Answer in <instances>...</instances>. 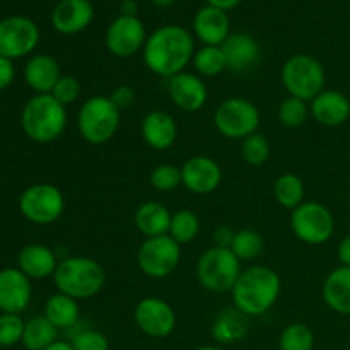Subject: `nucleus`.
Wrapping results in <instances>:
<instances>
[{
    "label": "nucleus",
    "mask_w": 350,
    "mask_h": 350,
    "mask_svg": "<svg viewBox=\"0 0 350 350\" xmlns=\"http://www.w3.org/2000/svg\"><path fill=\"white\" fill-rule=\"evenodd\" d=\"M195 70L200 77H217L222 72L228 70V62L221 46H202L193 55Z\"/></svg>",
    "instance_id": "32"
},
{
    "label": "nucleus",
    "mask_w": 350,
    "mask_h": 350,
    "mask_svg": "<svg viewBox=\"0 0 350 350\" xmlns=\"http://www.w3.org/2000/svg\"><path fill=\"white\" fill-rule=\"evenodd\" d=\"M106 48L118 58H130L140 50L147 41L146 27L137 16H118L106 31Z\"/></svg>",
    "instance_id": "14"
},
{
    "label": "nucleus",
    "mask_w": 350,
    "mask_h": 350,
    "mask_svg": "<svg viewBox=\"0 0 350 350\" xmlns=\"http://www.w3.org/2000/svg\"><path fill=\"white\" fill-rule=\"evenodd\" d=\"M62 75L57 58L46 53L33 55L24 65V81L36 94H51Z\"/></svg>",
    "instance_id": "22"
},
{
    "label": "nucleus",
    "mask_w": 350,
    "mask_h": 350,
    "mask_svg": "<svg viewBox=\"0 0 350 350\" xmlns=\"http://www.w3.org/2000/svg\"><path fill=\"white\" fill-rule=\"evenodd\" d=\"M43 314L58 330H67V328H72L79 321L81 308H79L77 299L57 291L44 303Z\"/></svg>",
    "instance_id": "28"
},
{
    "label": "nucleus",
    "mask_w": 350,
    "mask_h": 350,
    "mask_svg": "<svg viewBox=\"0 0 350 350\" xmlns=\"http://www.w3.org/2000/svg\"><path fill=\"white\" fill-rule=\"evenodd\" d=\"M140 135L144 142L154 150H167L178 139L176 120L163 109L149 111L140 123Z\"/></svg>",
    "instance_id": "20"
},
{
    "label": "nucleus",
    "mask_w": 350,
    "mask_h": 350,
    "mask_svg": "<svg viewBox=\"0 0 350 350\" xmlns=\"http://www.w3.org/2000/svg\"><path fill=\"white\" fill-rule=\"evenodd\" d=\"M40 43V27L33 19L10 16L0 21V57L9 60L33 53Z\"/></svg>",
    "instance_id": "12"
},
{
    "label": "nucleus",
    "mask_w": 350,
    "mask_h": 350,
    "mask_svg": "<svg viewBox=\"0 0 350 350\" xmlns=\"http://www.w3.org/2000/svg\"><path fill=\"white\" fill-rule=\"evenodd\" d=\"M200 217L193 211H190V208H181V211L174 212L173 217H171V226L167 234L178 245L183 246L197 239V236L200 234Z\"/></svg>",
    "instance_id": "31"
},
{
    "label": "nucleus",
    "mask_w": 350,
    "mask_h": 350,
    "mask_svg": "<svg viewBox=\"0 0 350 350\" xmlns=\"http://www.w3.org/2000/svg\"><path fill=\"white\" fill-rule=\"evenodd\" d=\"M282 280L267 265H252L245 269L231 291L232 306L245 317H262L279 301Z\"/></svg>",
    "instance_id": "2"
},
{
    "label": "nucleus",
    "mask_w": 350,
    "mask_h": 350,
    "mask_svg": "<svg viewBox=\"0 0 350 350\" xmlns=\"http://www.w3.org/2000/svg\"><path fill=\"white\" fill-rule=\"evenodd\" d=\"M16 79V67L14 60H9L5 57H0V91L9 88Z\"/></svg>",
    "instance_id": "42"
},
{
    "label": "nucleus",
    "mask_w": 350,
    "mask_h": 350,
    "mask_svg": "<svg viewBox=\"0 0 350 350\" xmlns=\"http://www.w3.org/2000/svg\"><path fill=\"white\" fill-rule=\"evenodd\" d=\"M228 68L232 72H245L255 67L260 62V44L253 36L246 33H231L222 43Z\"/></svg>",
    "instance_id": "24"
},
{
    "label": "nucleus",
    "mask_w": 350,
    "mask_h": 350,
    "mask_svg": "<svg viewBox=\"0 0 350 350\" xmlns=\"http://www.w3.org/2000/svg\"><path fill=\"white\" fill-rule=\"evenodd\" d=\"M207 2H208V5L217 7V9L226 10V12H228V10L234 9V7L238 5L241 0H207Z\"/></svg>",
    "instance_id": "45"
},
{
    "label": "nucleus",
    "mask_w": 350,
    "mask_h": 350,
    "mask_svg": "<svg viewBox=\"0 0 350 350\" xmlns=\"http://www.w3.org/2000/svg\"><path fill=\"white\" fill-rule=\"evenodd\" d=\"M243 272V263L231 248L212 246L205 250L195 267L198 284L214 294L231 293Z\"/></svg>",
    "instance_id": "6"
},
{
    "label": "nucleus",
    "mask_w": 350,
    "mask_h": 350,
    "mask_svg": "<svg viewBox=\"0 0 350 350\" xmlns=\"http://www.w3.org/2000/svg\"><path fill=\"white\" fill-rule=\"evenodd\" d=\"M291 231L304 245H325L335 232V217L320 202H303L291 212Z\"/></svg>",
    "instance_id": "9"
},
{
    "label": "nucleus",
    "mask_w": 350,
    "mask_h": 350,
    "mask_svg": "<svg viewBox=\"0 0 350 350\" xmlns=\"http://www.w3.org/2000/svg\"><path fill=\"white\" fill-rule=\"evenodd\" d=\"M122 16H137V3L133 0H123Z\"/></svg>",
    "instance_id": "46"
},
{
    "label": "nucleus",
    "mask_w": 350,
    "mask_h": 350,
    "mask_svg": "<svg viewBox=\"0 0 350 350\" xmlns=\"http://www.w3.org/2000/svg\"><path fill=\"white\" fill-rule=\"evenodd\" d=\"M70 344L74 350H109L108 337L98 330H82Z\"/></svg>",
    "instance_id": "40"
},
{
    "label": "nucleus",
    "mask_w": 350,
    "mask_h": 350,
    "mask_svg": "<svg viewBox=\"0 0 350 350\" xmlns=\"http://www.w3.org/2000/svg\"><path fill=\"white\" fill-rule=\"evenodd\" d=\"M304 181L294 173H284L273 183V197L280 207L293 212L304 202Z\"/></svg>",
    "instance_id": "30"
},
{
    "label": "nucleus",
    "mask_w": 350,
    "mask_h": 350,
    "mask_svg": "<svg viewBox=\"0 0 350 350\" xmlns=\"http://www.w3.org/2000/svg\"><path fill=\"white\" fill-rule=\"evenodd\" d=\"M248 317L241 313L239 310L232 308H226L221 313L215 317L214 323H212V337L217 344L229 345L236 344V342L243 340L248 334Z\"/></svg>",
    "instance_id": "27"
},
{
    "label": "nucleus",
    "mask_w": 350,
    "mask_h": 350,
    "mask_svg": "<svg viewBox=\"0 0 350 350\" xmlns=\"http://www.w3.org/2000/svg\"><path fill=\"white\" fill-rule=\"evenodd\" d=\"M65 211V197L57 185L36 183L23 190L19 212L26 221L38 226L57 222Z\"/></svg>",
    "instance_id": "11"
},
{
    "label": "nucleus",
    "mask_w": 350,
    "mask_h": 350,
    "mask_svg": "<svg viewBox=\"0 0 350 350\" xmlns=\"http://www.w3.org/2000/svg\"><path fill=\"white\" fill-rule=\"evenodd\" d=\"M193 55V36L187 27L176 24L157 27L147 38L142 50L146 67L163 79H171L187 70Z\"/></svg>",
    "instance_id": "1"
},
{
    "label": "nucleus",
    "mask_w": 350,
    "mask_h": 350,
    "mask_svg": "<svg viewBox=\"0 0 350 350\" xmlns=\"http://www.w3.org/2000/svg\"><path fill=\"white\" fill-rule=\"evenodd\" d=\"M260 122L258 106L239 96L224 99L214 111V126L222 137L231 140H245L256 133Z\"/></svg>",
    "instance_id": "8"
},
{
    "label": "nucleus",
    "mask_w": 350,
    "mask_h": 350,
    "mask_svg": "<svg viewBox=\"0 0 350 350\" xmlns=\"http://www.w3.org/2000/svg\"><path fill=\"white\" fill-rule=\"evenodd\" d=\"M33 297L31 279L17 267L0 270V313L21 314Z\"/></svg>",
    "instance_id": "17"
},
{
    "label": "nucleus",
    "mask_w": 350,
    "mask_h": 350,
    "mask_svg": "<svg viewBox=\"0 0 350 350\" xmlns=\"http://www.w3.org/2000/svg\"><path fill=\"white\" fill-rule=\"evenodd\" d=\"M171 214L161 202L149 200L140 204L133 214V224L144 238H156L170 232Z\"/></svg>",
    "instance_id": "26"
},
{
    "label": "nucleus",
    "mask_w": 350,
    "mask_h": 350,
    "mask_svg": "<svg viewBox=\"0 0 350 350\" xmlns=\"http://www.w3.org/2000/svg\"><path fill=\"white\" fill-rule=\"evenodd\" d=\"M181 183L190 193L211 195L221 187L222 167L208 156H193L181 166Z\"/></svg>",
    "instance_id": "16"
},
{
    "label": "nucleus",
    "mask_w": 350,
    "mask_h": 350,
    "mask_svg": "<svg viewBox=\"0 0 350 350\" xmlns=\"http://www.w3.org/2000/svg\"><path fill=\"white\" fill-rule=\"evenodd\" d=\"M241 157L250 166H263L270 157V142L262 133H253L241 140Z\"/></svg>",
    "instance_id": "36"
},
{
    "label": "nucleus",
    "mask_w": 350,
    "mask_h": 350,
    "mask_svg": "<svg viewBox=\"0 0 350 350\" xmlns=\"http://www.w3.org/2000/svg\"><path fill=\"white\" fill-rule=\"evenodd\" d=\"M26 321L21 314L0 313V347H14L23 342Z\"/></svg>",
    "instance_id": "38"
},
{
    "label": "nucleus",
    "mask_w": 350,
    "mask_h": 350,
    "mask_svg": "<svg viewBox=\"0 0 350 350\" xmlns=\"http://www.w3.org/2000/svg\"><path fill=\"white\" fill-rule=\"evenodd\" d=\"M181 263V245L170 234L146 238L137 250V265L146 277L166 279Z\"/></svg>",
    "instance_id": "10"
},
{
    "label": "nucleus",
    "mask_w": 350,
    "mask_h": 350,
    "mask_svg": "<svg viewBox=\"0 0 350 350\" xmlns=\"http://www.w3.org/2000/svg\"><path fill=\"white\" fill-rule=\"evenodd\" d=\"M193 33L205 46H222L231 34V23L226 10L205 5L193 19Z\"/></svg>",
    "instance_id": "21"
},
{
    "label": "nucleus",
    "mask_w": 350,
    "mask_h": 350,
    "mask_svg": "<svg viewBox=\"0 0 350 350\" xmlns=\"http://www.w3.org/2000/svg\"><path fill=\"white\" fill-rule=\"evenodd\" d=\"M122 111L109 96H92L82 103L77 113V129L82 139L92 146H103L116 135Z\"/></svg>",
    "instance_id": "5"
},
{
    "label": "nucleus",
    "mask_w": 350,
    "mask_h": 350,
    "mask_svg": "<svg viewBox=\"0 0 350 350\" xmlns=\"http://www.w3.org/2000/svg\"><path fill=\"white\" fill-rule=\"evenodd\" d=\"M150 187L163 193L174 191L178 187H181V167L174 164H159L150 171Z\"/></svg>",
    "instance_id": "37"
},
{
    "label": "nucleus",
    "mask_w": 350,
    "mask_h": 350,
    "mask_svg": "<svg viewBox=\"0 0 350 350\" xmlns=\"http://www.w3.org/2000/svg\"><path fill=\"white\" fill-rule=\"evenodd\" d=\"M280 81L289 96L311 103L327 84V72L313 55L296 53L286 60L280 70Z\"/></svg>",
    "instance_id": "7"
},
{
    "label": "nucleus",
    "mask_w": 350,
    "mask_h": 350,
    "mask_svg": "<svg viewBox=\"0 0 350 350\" xmlns=\"http://www.w3.org/2000/svg\"><path fill=\"white\" fill-rule=\"evenodd\" d=\"M81 92L82 85L81 82H79V79L75 77V75L64 74L58 79L57 85H55L53 91H51V96L64 106H68L81 98Z\"/></svg>",
    "instance_id": "39"
},
{
    "label": "nucleus",
    "mask_w": 350,
    "mask_h": 350,
    "mask_svg": "<svg viewBox=\"0 0 350 350\" xmlns=\"http://www.w3.org/2000/svg\"><path fill=\"white\" fill-rule=\"evenodd\" d=\"M156 7H171L176 0H150Z\"/></svg>",
    "instance_id": "48"
},
{
    "label": "nucleus",
    "mask_w": 350,
    "mask_h": 350,
    "mask_svg": "<svg viewBox=\"0 0 350 350\" xmlns=\"http://www.w3.org/2000/svg\"><path fill=\"white\" fill-rule=\"evenodd\" d=\"M58 328L44 314L33 317L26 321L23 342L26 350H44L58 340Z\"/></svg>",
    "instance_id": "29"
},
{
    "label": "nucleus",
    "mask_w": 350,
    "mask_h": 350,
    "mask_svg": "<svg viewBox=\"0 0 350 350\" xmlns=\"http://www.w3.org/2000/svg\"><path fill=\"white\" fill-rule=\"evenodd\" d=\"M314 334L308 325L291 323L279 337V350H313Z\"/></svg>",
    "instance_id": "35"
},
{
    "label": "nucleus",
    "mask_w": 350,
    "mask_h": 350,
    "mask_svg": "<svg viewBox=\"0 0 350 350\" xmlns=\"http://www.w3.org/2000/svg\"><path fill=\"white\" fill-rule=\"evenodd\" d=\"M311 116L320 125L335 129L350 118V99L337 89H325L310 103Z\"/></svg>",
    "instance_id": "19"
},
{
    "label": "nucleus",
    "mask_w": 350,
    "mask_h": 350,
    "mask_svg": "<svg viewBox=\"0 0 350 350\" xmlns=\"http://www.w3.org/2000/svg\"><path fill=\"white\" fill-rule=\"evenodd\" d=\"M323 301L334 313L350 317V267H337L325 279L321 287Z\"/></svg>",
    "instance_id": "25"
},
{
    "label": "nucleus",
    "mask_w": 350,
    "mask_h": 350,
    "mask_svg": "<svg viewBox=\"0 0 350 350\" xmlns=\"http://www.w3.org/2000/svg\"><path fill=\"white\" fill-rule=\"evenodd\" d=\"M94 19V7L89 0H60L51 12V26L65 36L88 29Z\"/></svg>",
    "instance_id": "18"
},
{
    "label": "nucleus",
    "mask_w": 350,
    "mask_h": 350,
    "mask_svg": "<svg viewBox=\"0 0 350 350\" xmlns=\"http://www.w3.org/2000/svg\"><path fill=\"white\" fill-rule=\"evenodd\" d=\"M44 350H74L70 342H64V340H57L55 344H51L50 347Z\"/></svg>",
    "instance_id": "47"
},
{
    "label": "nucleus",
    "mask_w": 350,
    "mask_h": 350,
    "mask_svg": "<svg viewBox=\"0 0 350 350\" xmlns=\"http://www.w3.org/2000/svg\"><path fill=\"white\" fill-rule=\"evenodd\" d=\"M193 350H226V349L219 347V345H202V347H197Z\"/></svg>",
    "instance_id": "49"
},
{
    "label": "nucleus",
    "mask_w": 350,
    "mask_h": 350,
    "mask_svg": "<svg viewBox=\"0 0 350 350\" xmlns=\"http://www.w3.org/2000/svg\"><path fill=\"white\" fill-rule=\"evenodd\" d=\"M133 321L150 338H166L176 328V313L163 297L147 296L133 308Z\"/></svg>",
    "instance_id": "13"
},
{
    "label": "nucleus",
    "mask_w": 350,
    "mask_h": 350,
    "mask_svg": "<svg viewBox=\"0 0 350 350\" xmlns=\"http://www.w3.org/2000/svg\"><path fill=\"white\" fill-rule=\"evenodd\" d=\"M109 99L113 101V105L120 109V111H126V109L132 108L137 101V92L132 85L122 84L118 88L113 89V92L109 94Z\"/></svg>",
    "instance_id": "41"
},
{
    "label": "nucleus",
    "mask_w": 350,
    "mask_h": 350,
    "mask_svg": "<svg viewBox=\"0 0 350 350\" xmlns=\"http://www.w3.org/2000/svg\"><path fill=\"white\" fill-rule=\"evenodd\" d=\"M337 256L340 265L350 267V232L340 239L337 246Z\"/></svg>",
    "instance_id": "44"
},
{
    "label": "nucleus",
    "mask_w": 350,
    "mask_h": 350,
    "mask_svg": "<svg viewBox=\"0 0 350 350\" xmlns=\"http://www.w3.org/2000/svg\"><path fill=\"white\" fill-rule=\"evenodd\" d=\"M265 248L262 234L255 229H239L236 231L234 239H232L231 252L239 258V262H253L258 258Z\"/></svg>",
    "instance_id": "33"
},
{
    "label": "nucleus",
    "mask_w": 350,
    "mask_h": 350,
    "mask_svg": "<svg viewBox=\"0 0 350 350\" xmlns=\"http://www.w3.org/2000/svg\"><path fill=\"white\" fill-rule=\"evenodd\" d=\"M310 103L303 101L299 98H294V96H287L282 103L279 105L277 109V116H279V122L282 123L287 129H299L310 118Z\"/></svg>",
    "instance_id": "34"
},
{
    "label": "nucleus",
    "mask_w": 350,
    "mask_h": 350,
    "mask_svg": "<svg viewBox=\"0 0 350 350\" xmlns=\"http://www.w3.org/2000/svg\"><path fill=\"white\" fill-rule=\"evenodd\" d=\"M58 267L57 255L46 245L31 243L17 255V269L26 273L31 280H43L55 275Z\"/></svg>",
    "instance_id": "23"
},
{
    "label": "nucleus",
    "mask_w": 350,
    "mask_h": 350,
    "mask_svg": "<svg viewBox=\"0 0 350 350\" xmlns=\"http://www.w3.org/2000/svg\"><path fill=\"white\" fill-rule=\"evenodd\" d=\"M167 94L178 109L185 113H197L207 105L208 88L204 77L185 70L167 79Z\"/></svg>",
    "instance_id": "15"
},
{
    "label": "nucleus",
    "mask_w": 350,
    "mask_h": 350,
    "mask_svg": "<svg viewBox=\"0 0 350 350\" xmlns=\"http://www.w3.org/2000/svg\"><path fill=\"white\" fill-rule=\"evenodd\" d=\"M67 106L51 94H34L21 111V129L24 135L38 144H51L67 130Z\"/></svg>",
    "instance_id": "3"
},
{
    "label": "nucleus",
    "mask_w": 350,
    "mask_h": 350,
    "mask_svg": "<svg viewBox=\"0 0 350 350\" xmlns=\"http://www.w3.org/2000/svg\"><path fill=\"white\" fill-rule=\"evenodd\" d=\"M236 231H232L229 226H219L212 232V238H214V246H221V248H231L232 239H234Z\"/></svg>",
    "instance_id": "43"
},
{
    "label": "nucleus",
    "mask_w": 350,
    "mask_h": 350,
    "mask_svg": "<svg viewBox=\"0 0 350 350\" xmlns=\"http://www.w3.org/2000/svg\"><path fill=\"white\" fill-rule=\"evenodd\" d=\"M58 293L77 301L98 296L106 284V272L91 256H67L58 262L53 275Z\"/></svg>",
    "instance_id": "4"
}]
</instances>
